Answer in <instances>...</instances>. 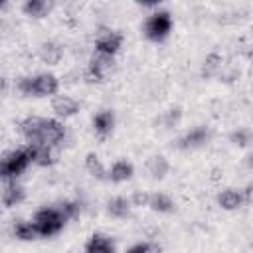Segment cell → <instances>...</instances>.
<instances>
[{"instance_id":"1","label":"cell","mask_w":253,"mask_h":253,"mask_svg":"<svg viewBox=\"0 0 253 253\" xmlns=\"http://www.w3.org/2000/svg\"><path fill=\"white\" fill-rule=\"evenodd\" d=\"M18 128L28 144H47L53 148L61 144L67 134L61 121L47 117H26L20 121Z\"/></svg>"},{"instance_id":"2","label":"cell","mask_w":253,"mask_h":253,"mask_svg":"<svg viewBox=\"0 0 253 253\" xmlns=\"http://www.w3.org/2000/svg\"><path fill=\"white\" fill-rule=\"evenodd\" d=\"M16 89L26 97H53L59 91V79L53 73H34L18 79Z\"/></svg>"},{"instance_id":"3","label":"cell","mask_w":253,"mask_h":253,"mask_svg":"<svg viewBox=\"0 0 253 253\" xmlns=\"http://www.w3.org/2000/svg\"><path fill=\"white\" fill-rule=\"evenodd\" d=\"M67 221H69V217L61 210V206H43L32 217V223H34V227L38 231V237H53V235H57L65 227Z\"/></svg>"},{"instance_id":"4","label":"cell","mask_w":253,"mask_h":253,"mask_svg":"<svg viewBox=\"0 0 253 253\" xmlns=\"http://www.w3.org/2000/svg\"><path fill=\"white\" fill-rule=\"evenodd\" d=\"M172 14L168 10H162V8H156L154 12H150L144 20V26H142V32H144V38L154 42V43H160L164 42L170 32H172Z\"/></svg>"},{"instance_id":"5","label":"cell","mask_w":253,"mask_h":253,"mask_svg":"<svg viewBox=\"0 0 253 253\" xmlns=\"http://www.w3.org/2000/svg\"><path fill=\"white\" fill-rule=\"evenodd\" d=\"M32 164V158H30V152L26 146L22 148H14L10 152L4 154L2 158V164H0V174H2V180L8 182V180H16L18 176H22L26 172V168Z\"/></svg>"},{"instance_id":"6","label":"cell","mask_w":253,"mask_h":253,"mask_svg":"<svg viewBox=\"0 0 253 253\" xmlns=\"http://www.w3.org/2000/svg\"><path fill=\"white\" fill-rule=\"evenodd\" d=\"M123 47V34L117 30H109V28H101L97 32L93 49L97 55H105V57H115L119 53V49Z\"/></svg>"},{"instance_id":"7","label":"cell","mask_w":253,"mask_h":253,"mask_svg":"<svg viewBox=\"0 0 253 253\" xmlns=\"http://www.w3.org/2000/svg\"><path fill=\"white\" fill-rule=\"evenodd\" d=\"M210 138H211L210 128L204 126V125H198V126L190 128L188 132H184V134L178 138L176 146H178L180 150H194V148H200V146L208 144Z\"/></svg>"},{"instance_id":"8","label":"cell","mask_w":253,"mask_h":253,"mask_svg":"<svg viewBox=\"0 0 253 253\" xmlns=\"http://www.w3.org/2000/svg\"><path fill=\"white\" fill-rule=\"evenodd\" d=\"M111 65H113V59H111V57L93 53V57L89 59L87 71H85L87 81H91V83H101V81H105L107 71L111 69Z\"/></svg>"},{"instance_id":"9","label":"cell","mask_w":253,"mask_h":253,"mask_svg":"<svg viewBox=\"0 0 253 253\" xmlns=\"http://www.w3.org/2000/svg\"><path fill=\"white\" fill-rule=\"evenodd\" d=\"M26 148L30 152L32 164H36V166H53L57 162L53 146H47V144H26Z\"/></svg>"},{"instance_id":"10","label":"cell","mask_w":253,"mask_h":253,"mask_svg":"<svg viewBox=\"0 0 253 253\" xmlns=\"http://www.w3.org/2000/svg\"><path fill=\"white\" fill-rule=\"evenodd\" d=\"M51 109L55 111L57 117L67 119V117L77 115L79 109H81V105H79L73 97H69V95H55L53 101H51Z\"/></svg>"},{"instance_id":"11","label":"cell","mask_w":253,"mask_h":253,"mask_svg":"<svg viewBox=\"0 0 253 253\" xmlns=\"http://www.w3.org/2000/svg\"><path fill=\"white\" fill-rule=\"evenodd\" d=\"M24 198H26L24 186H20L16 180L4 182V190H2V204H4V208H14V206L22 204Z\"/></svg>"},{"instance_id":"12","label":"cell","mask_w":253,"mask_h":253,"mask_svg":"<svg viewBox=\"0 0 253 253\" xmlns=\"http://www.w3.org/2000/svg\"><path fill=\"white\" fill-rule=\"evenodd\" d=\"M113 128H115V113L111 109H101L93 117V130L101 138H105V136H109L113 132Z\"/></svg>"},{"instance_id":"13","label":"cell","mask_w":253,"mask_h":253,"mask_svg":"<svg viewBox=\"0 0 253 253\" xmlns=\"http://www.w3.org/2000/svg\"><path fill=\"white\" fill-rule=\"evenodd\" d=\"M85 253H117V247L109 235L93 233L85 243Z\"/></svg>"},{"instance_id":"14","label":"cell","mask_w":253,"mask_h":253,"mask_svg":"<svg viewBox=\"0 0 253 253\" xmlns=\"http://www.w3.org/2000/svg\"><path fill=\"white\" fill-rule=\"evenodd\" d=\"M132 174H134V166H132V162H128V160H125V158L115 160V162L111 164V168H109V180H111V182H117V184L130 180Z\"/></svg>"},{"instance_id":"15","label":"cell","mask_w":253,"mask_h":253,"mask_svg":"<svg viewBox=\"0 0 253 253\" xmlns=\"http://www.w3.org/2000/svg\"><path fill=\"white\" fill-rule=\"evenodd\" d=\"M217 204H219V208L231 211V210H237L243 204V196H241V192H237L233 188H225L217 194Z\"/></svg>"},{"instance_id":"16","label":"cell","mask_w":253,"mask_h":253,"mask_svg":"<svg viewBox=\"0 0 253 253\" xmlns=\"http://www.w3.org/2000/svg\"><path fill=\"white\" fill-rule=\"evenodd\" d=\"M51 8H53V4L45 2V0H26L22 4L24 14L30 16V18H43V16H47L51 12Z\"/></svg>"},{"instance_id":"17","label":"cell","mask_w":253,"mask_h":253,"mask_svg":"<svg viewBox=\"0 0 253 253\" xmlns=\"http://www.w3.org/2000/svg\"><path fill=\"white\" fill-rule=\"evenodd\" d=\"M130 208H132L130 198H123V196H117V198L109 200V204H107V211H109V215H111V217H117V219L126 217L128 211H130Z\"/></svg>"},{"instance_id":"18","label":"cell","mask_w":253,"mask_h":253,"mask_svg":"<svg viewBox=\"0 0 253 253\" xmlns=\"http://www.w3.org/2000/svg\"><path fill=\"white\" fill-rule=\"evenodd\" d=\"M148 208L152 211H158V213H170V211H174V200L168 194L154 192V194H150Z\"/></svg>"},{"instance_id":"19","label":"cell","mask_w":253,"mask_h":253,"mask_svg":"<svg viewBox=\"0 0 253 253\" xmlns=\"http://www.w3.org/2000/svg\"><path fill=\"white\" fill-rule=\"evenodd\" d=\"M12 233L20 241H32V239L38 237V231H36L34 223L32 221H26V219H18L14 223V227H12Z\"/></svg>"},{"instance_id":"20","label":"cell","mask_w":253,"mask_h":253,"mask_svg":"<svg viewBox=\"0 0 253 253\" xmlns=\"http://www.w3.org/2000/svg\"><path fill=\"white\" fill-rule=\"evenodd\" d=\"M85 168H87V172L93 178H97V180H109V172L103 168V164H101V160H99V156L95 152H89L85 156Z\"/></svg>"},{"instance_id":"21","label":"cell","mask_w":253,"mask_h":253,"mask_svg":"<svg viewBox=\"0 0 253 253\" xmlns=\"http://www.w3.org/2000/svg\"><path fill=\"white\" fill-rule=\"evenodd\" d=\"M40 59L42 61H45V63H57L59 59H61V55H63V49H61V45H57V43H53V42H47V43H42L40 45Z\"/></svg>"},{"instance_id":"22","label":"cell","mask_w":253,"mask_h":253,"mask_svg":"<svg viewBox=\"0 0 253 253\" xmlns=\"http://www.w3.org/2000/svg\"><path fill=\"white\" fill-rule=\"evenodd\" d=\"M146 170L150 172V176L152 178H164L166 174H168V170H170V164H168V160L164 158V156H152L148 162H146Z\"/></svg>"},{"instance_id":"23","label":"cell","mask_w":253,"mask_h":253,"mask_svg":"<svg viewBox=\"0 0 253 253\" xmlns=\"http://www.w3.org/2000/svg\"><path fill=\"white\" fill-rule=\"evenodd\" d=\"M125 253H160V247L150 243V241H140V243L130 245Z\"/></svg>"},{"instance_id":"24","label":"cell","mask_w":253,"mask_h":253,"mask_svg":"<svg viewBox=\"0 0 253 253\" xmlns=\"http://www.w3.org/2000/svg\"><path fill=\"white\" fill-rule=\"evenodd\" d=\"M231 142L237 144V146H245L247 142H251V134L247 130H235L231 134Z\"/></svg>"},{"instance_id":"25","label":"cell","mask_w":253,"mask_h":253,"mask_svg":"<svg viewBox=\"0 0 253 253\" xmlns=\"http://www.w3.org/2000/svg\"><path fill=\"white\" fill-rule=\"evenodd\" d=\"M148 200H150V194H140V192L130 198L132 206H148Z\"/></svg>"},{"instance_id":"26","label":"cell","mask_w":253,"mask_h":253,"mask_svg":"<svg viewBox=\"0 0 253 253\" xmlns=\"http://www.w3.org/2000/svg\"><path fill=\"white\" fill-rule=\"evenodd\" d=\"M241 196H243V204H251L253 206V184H247L241 190Z\"/></svg>"},{"instance_id":"27","label":"cell","mask_w":253,"mask_h":253,"mask_svg":"<svg viewBox=\"0 0 253 253\" xmlns=\"http://www.w3.org/2000/svg\"><path fill=\"white\" fill-rule=\"evenodd\" d=\"M245 164H247V166L253 170V152H249V154H247V158H245Z\"/></svg>"}]
</instances>
